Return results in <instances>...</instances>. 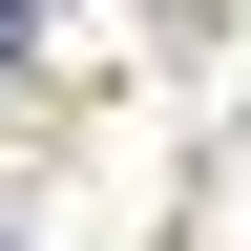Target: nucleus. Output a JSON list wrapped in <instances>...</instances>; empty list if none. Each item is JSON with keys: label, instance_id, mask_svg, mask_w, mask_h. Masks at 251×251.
<instances>
[{"label": "nucleus", "instance_id": "nucleus-1", "mask_svg": "<svg viewBox=\"0 0 251 251\" xmlns=\"http://www.w3.org/2000/svg\"><path fill=\"white\" fill-rule=\"evenodd\" d=\"M0 63H21V0H0Z\"/></svg>", "mask_w": 251, "mask_h": 251}]
</instances>
